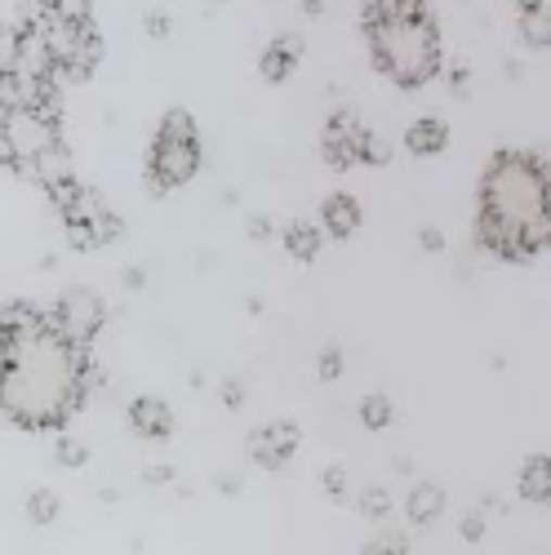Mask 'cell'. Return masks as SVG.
I'll list each match as a JSON object with an SVG mask.
<instances>
[{"mask_svg":"<svg viewBox=\"0 0 551 555\" xmlns=\"http://www.w3.org/2000/svg\"><path fill=\"white\" fill-rule=\"evenodd\" d=\"M294 67H298V40H294V36L271 40L267 50H262V63H258V72H262L271 85L290 80V76H294Z\"/></svg>","mask_w":551,"mask_h":555,"instance_id":"9a60e30c","label":"cell"},{"mask_svg":"<svg viewBox=\"0 0 551 555\" xmlns=\"http://www.w3.org/2000/svg\"><path fill=\"white\" fill-rule=\"evenodd\" d=\"M405 147L413 156H440L449 147V125L436 120V116H419V120L405 129Z\"/></svg>","mask_w":551,"mask_h":555,"instance_id":"7c38bea8","label":"cell"},{"mask_svg":"<svg viewBox=\"0 0 551 555\" xmlns=\"http://www.w3.org/2000/svg\"><path fill=\"white\" fill-rule=\"evenodd\" d=\"M50 14H59L63 23H94V0H50Z\"/></svg>","mask_w":551,"mask_h":555,"instance_id":"7402d4cb","label":"cell"},{"mask_svg":"<svg viewBox=\"0 0 551 555\" xmlns=\"http://www.w3.org/2000/svg\"><path fill=\"white\" fill-rule=\"evenodd\" d=\"M364 36H370L374 67L400 89H423L440 72V36H436L432 14L374 23V27H364Z\"/></svg>","mask_w":551,"mask_h":555,"instance_id":"3957f363","label":"cell"},{"mask_svg":"<svg viewBox=\"0 0 551 555\" xmlns=\"http://www.w3.org/2000/svg\"><path fill=\"white\" fill-rule=\"evenodd\" d=\"M405 516L413 525H432L445 516V489L432 485V480H419V485H409V498H405Z\"/></svg>","mask_w":551,"mask_h":555,"instance_id":"5bb4252c","label":"cell"},{"mask_svg":"<svg viewBox=\"0 0 551 555\" xmlns=\"http://www.w3.org/2000/svg\"><path fill=\"white\" fill-rule=\"evenodd\" d=\"M285 249H290V258L311 262V258L320 254V227L307 222V218H294V222L285 227Z\"/></svg>","mask_w":551,"mask_h":555,"instance_id":"e0dca14e","label":"cell"},{"mask_svg":"<svg viewBox=\"0 0 551 555\" xmlns=\"http://www.w3.org/2000/svg\"><path fill=\"white\" fill-rule=\"evenodd\" d=\"M5 107H14V80L0 72V112H5Z\"/></svg>","mask_w":551,"mask_h":555,"instance_id":"f546056e","label":"cell"},{"mask_svg":"<svg viewBox=\"0 0 551 555\" xmlns=\"http://www.w3.org/2000/svg\"><path fill=\"white\" fill-rule=\"evenodd\" d=\"M427 0H360V23H392V18H423Z\"/></svg>","mask_w":551,"mask_h":555,"instance_id":"2e32d148","label":"cell"},{"mask_svg":"<svg viewBox=\"0 0 551 555\" xmlns=\"http://www.w3.org/2000/svg\"><path fill=\"white\" fill-rule=\"evenodd\" d=\"M54 143H63L54 116L18 107V103L0 112V165H10L14 173L27 169L40 152H50Z\"/></svg>","mask_w":551,"mask_h":555,"instance_id":"8992f818","label":"cell"},{"mask_svg":"<svg viewBox=\"0 0 551 555\" xmlns=\"http://www.w3.org/2000/svg\"><path fill=\"white\" fill-rule=\"evenodd\" d=\"M303 10L307 14H320V0H303Z\"/></svg>","mask_w":551,"mask_h":555,"instance_id":"e575fe53","label":"cell"},{"mask_svg":"<svg viewBox=\"0 0 551 555\" xmlns=\"http://www.w3.org/2000/svg\"><path fill=\"white\" fill-rule=\"evenodd\" d=\"M54 516H59V498L50 489H31L27 493V520L31 525H54Z\"/></svg>","mask_w":551,"mask_h":555,"instance_id":"ffe728a7","label":"cell"},{"mask_svg":"<svg viewBox=\"0 0 551 555\" xmlns=\"http://www.w3.org/2000/svg\"><path fill=\"white\" fill-rule=\"evenodd\" d=\"M516 31H521V40L529 44V50H547V44H551V23H547V10H521Z\"/></svg>","mask_w":551,"mask_h":555,"instance_id":"ac0fdd59","label":"cell"},{"mask_svg":"<svg viewBox=\"0 0 551 555\" xmlns=\"http://www.w3.org/2000/svg\"><path fill=\"white\" fill-rule=\"evenodd\" d=\"M249 231H254V241H262V236H271V222H262V218H254V222H249Z\"/></svg>","mask_w":551,"mask_h":555,"instance_id":"836d02e7","label":"cell"},{"mask_svg":"<svg viewBox=\"0 0 551 555\" xmlns=\"http://www.w3.org/2000/svg\"><path fill=\"white\" fill-rule=\"evenodd\" d=\"M148 31H152V36H169V18H165V14H152V18H148Z\"/></svg>","mask_w":551,"mask_h":555,"instance_id":"1f68e13d","label":"cell"},{"mask_svg":"<svg viewBox=\"0 0 551 555\" xmlns=\"http://www.w3.org/2000/svg\"><path fill=\"white\" fill-rule=\"evenodd\" d=\"M364 555H405L396 542H370V546H364Z\"/></svg>","mask_w":551,"mask_h":555,"instance_id":"4dcf8cb0","label":"cell"},{"mask_svg":"<svg viewBox=\"0 0 551 555\" xmlns=\"http://www.w3.org/2000/svg\"><path fill=\"white\" fill-rule=\"evenodd\" d=\"M18 44H23V23L0 18V72L5 76H14V67H18Z\"/></svg>","mask_w":551,"mask_h":555,"instance_id":"d6986e66","label":"cell"},{"mask_svg":"<svg viewBox=\"0 0 551 555\" xmlns=\"http://www.w3.org/2000/svg\"><path fill=\"white\" fill-rule=\"evenodd\" d=\"M44 320H50V330H54L63 343L89 351V343L99 338L103 320H107V307H103V298H99L94 289H67L50 311H44Z\"/></svg>","mask_w":551,"mask_h":555,"instance_id":"52a82bcc","label":"cell"},{"mask_svg":"<svg viewBox=\"0 0 551 555\" xmlns=\"http://www.w3.org/2000/svg\"><path fill=\"white\" fill-rule=\"evenodd\" d=\"M449 85L458 89V94H463V89H467V63H453V67H449Z\"/></svg>","mask_w":551,"mask_h":555,"instance_id":"f1b7e54d","label":"cell"},{"mask_svg":"<svg viewBox=\"0 0 551 555\" xmlns=\"http://www.w3.org/2000/svg\"><path fill=\"white\" fill-rule=\"evenodd\" d=\"M343 374V351L338 347H325V351H320V378H338Z\"/></svg>","mask_w":551,"mask_h":555,"instance_id":"d4e9b609","label":"cell"},{"mask_svg":"<svg viewBox=\"0 0 551 555\" xmlns=\"http://www.w3.org/2000/svg\"><path fill=\"white\" fill-rule=\"evenodd\" d=\"M129 427L143 436V440H165V436L174 431V413H169V404L156 400V396H138V400L129 404Z\"/></svg>","mask_w":551,"mask_h":555,"instance_id":"30bf717a","label":"cell"},{"mask_svg":"<svg viewBox=\"0 0 551 555\" xmlns=\"http://www.w3.org/2000/svg\"><path fill=\"white\" fill-rule=\"evenodd\" d=\"M360 138H364V125L351 116V112H334L325 120V138H320V152L334 169H351L356 156H360Z\"/></svg>","mask_w":551,"mask_h":555,"instance_id":"9c48e42d","label":"cell"},{"mask_svg":"<svg viewBox=\"0 0 551 555\" xmlns=\"http://www.w3.org/2000/svg\"><path fill=\"white\" fill-rule=\"evenodd\" d=\"M54 462H59V467H67V472H76V467H85V462H89V449L76 436H59L54 440Z\"/></svg>","mask_w":551,"mask_h":555,"instance_id":"603a6c76","label":"cell"},{"mask_svg":"<svg viewBox=\"0 0 551 555\" xmlns=\"http://www.w3.org/2000/svg\"><path fill=\"white\" fill-rule=\"evenodd\" d=\"M222 400L232 404V409H241V404H245V387H241L236 378H232V383H222Z\"/></svg>","mask_w":551,"mask_h":555,"instance_id":"83f0119b","label":"cell"},{"mask_svg":"<svg viewBox=\"0 0 551 555\" xmlns=\"http://www.w3.org/2000/svg\"><path fill=\"white\" fill-rule=\"evenodd\" d=\"M50 196L59 205V218H63V227H67V236H72L76 249H99V245L116 241L120 218L94 192H89V188H80L76 178H67L63 188H54Z\"/></svg>","mask_w":551,"mask_h":555,"instance_id":"5b68a950","label":"cell"},{"mask_svg":"<svg viewBox=\"0 0 551 555\" xmlns=\"http://www.w3.org/2000/svg\"><path fill=\"white\" fill-rule=\"evenodd\" d=\"M201 169V133H196V120L192 112H165L161 116V129L152 138V152H148V192L152 196H165L182 182H192Z\"/></svg>","mask_w":551,"mask_h":555,"instance_id":"277c9868","label":"cell"},{"mask_svg":"<svg viewBox=\"0 0 551 555\" xmlns=\"http://www.w3.org/2000/svg\"><path fill=\"white\" fill-rule=\"evenodd\" d=\"M360 423L370 427V431H383L392 423V400L387 396H364L360 400Z\"/></svg>","mask_w":551,"mask_h":555,"instance_id":"44dd1931","label":"cell"},{"mask_svg":"<svg viewBox=\"0 0 551 555\" xmlns=\"http://www.w3.org/2000/svg\"><path fill=\"white\" fill-rule=\"evenodd\" d=\"M440 245H445V241H440V231H436V227H427V231H423V249H432V254H436Z\"/></svg>","mask_w":551,"mask_h":555,"instance_id":"d6a6232c","label":"cell"},{"mask_svg":"<svg viewBox=\"0 0 551 555\" xmlns=\"http://www.w3.org/2000/svg\"><path fill=\"white\" fill-rule=\"evenodd\" d=\"M516 493H521L525 502H534V506H542V502L551 498V462H547V453H529V457L521 462Z\"/></svg>","mask_w":551,"mask_h":555,"instance_id":"4fadbf2b","label":"cell"},{"mask_svg":"<svg viewBox=\"0 0 551 555\" xmlns=\"http://www.w3.org/2000/svg\"><path fill=\"white\" fill-rule=\"evenodd\" d=\"M463 538H467V542H480V538H485V516H480V512H472V516L463 520Z\"/></svg>","mask_w":551,"mask_h":555,"instance_id":"4316f807","label":"cell"},{"mask_svg":"<svg viewBox=\"0 0 551 555\" xmlns=\"http://www.w3.org/2000/svg\"><path fill=\"white\" fill-rule=\"evenodd\" d=\"M325 493L330 498H347V472L343 467H325Z\"/></svg>","mask_w":551,"mask_h":555,"instance_id":"484cf974","label":"cell"},{"mask_svg":"<svg viewBox=\"0 0 551 555\" xmlns=\"http://www.w3.org/2000/svg\"><path fill=\"white\" fill-rule=\"evenodd\" d=\"M298 449V427L294 423H267L258 431H249V457L267 472H281Z\"/></svg>","mask_w":551,"mask_h":555,"instance_id":"ba28073f","label":"cell"},{"mask_svg":"<svg viewBox=\"0 0 551 555\" xmlns=\"http://www.w3.org/2000/svg\"><path fill=\"white\" fill-rule=\"evenodd\" d=\"M360 512L370 516V520H387V512H392V493L383 489V485H370L360 493Z\"/></svg>","mask_w":551,"mask_h":555,"instance_id":"cb8c5ba5","label":"cell"},{"mask_svg":"<svg viewBox=\"0 0 551 555\" xmlns=\"http://www.w3.org/2000/svg\"><path fill=\"white\" fill-rule=\"evenodd\" d=\"M547 165L534 152H498L476 192V241L502 262H534L547 245Z\"/></svg>","mask_w":551,"mask_h":555,"instance_id":"7a4b0ae2","label":"cell"},{"mask_svg":"<svg viewBox=\"0 0 551 555\" xmlns=\"http://www.w3.org/2000/svg\"><path fill=\"white\" fill-rule=\"evenodd\" d=\"M89 387V351L63 343L50 320L31 338L5 351V374H0V413L27 431L63 427L80 409Z\"/></svg>","mask_w":551,"mask_h":555,"instance_id":"6da1fadb","label":"cell"},{"mask_svg":"<svg viewBox=\"0 0 551 555\" xmlns=\"http://www.w3.org/2000/svg\"><path fill=\"white\" fill-rule=\"evenodd\" d=\"M356 227H360V205H356V196L334 192L325 205H320V231H325V236L347 241V236H356Z\"/></svg>","mask_w":551,"mask_h":555,"instance_id":"8fae6325","label":"cell"}]
</instances>
